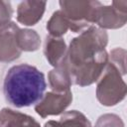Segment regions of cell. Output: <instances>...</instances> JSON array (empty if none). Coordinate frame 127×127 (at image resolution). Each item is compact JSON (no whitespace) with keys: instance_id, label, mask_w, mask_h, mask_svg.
Returning <instances> with one entry per match:
<instances>
[{"instance_id":"1","label":"cell","mask_w":127,"mask_h":127,"mask_svg":"<svg viewBox=\"0 0 127 127\" xmlns=\"http://www.w3.org/2000/svg\"><path fill=\"white\" fill-rule=\"evenodd\" d=\"M107 39L104 30L93 26L72 39L62 62L71 83L85 86L98 79L108 63V55L105 51Z\"/></svg>"},{"instance_id":"2","label":"cell","mask_w":127,"mask_h":127,"mask_svg":"<svg viewBox=\"0 0 127 127\" xmlns=\"http://www.w3.org/2000/svg\"><path fill=\"white\" fill-rule=\"evenodd\" d=\"M47 88L45 75L36 66L20 64L11 66L5 74L3 92L6 101L17 108L39 102Z\"/></svg>"},{"instance_id":"3","label":"cell","mask_w":127,"mask_h":127,"mask_svg":"<svg viewBox=\"0 0 127 127\" xmlns=\"http://www.w3.org/2000/svg\"><path fill=\"white\" fill-rule=\"evenodd\" d=\"M61 11L73 33L83 32L97 22L101 3L98 1H60Z\"/></svg>"},{"instance_id":"4","label":"cell","mask_w":127,"mask_h":127,"mask_svg":"<svg viewBox=\"0 0 127 127\" xmlns=\"http://www.w3.org/2000/svg\"><path fill=\"white\" fill-rule=\"evenodd\" d=\"M125 95L126 84L121 77L120 70L112 63H107L97 83V99L101 104L111 106L123 100Z\"/></svg>"},{"instance_id":"5","label":"cell","mask_w":127,"mask_h":127,"mask_svg":"<svg viewBox=\"0 0 127 127\" xmlns=\"http://www.w3.org/2000/svg\"><path fill=\"white\" fill-rule=\"evenodd\" d=\"M72 100V93L70 89L67 90H53L47 92L39 103L35 106L36 112L41 117L49 115H59L64 111Z\"/></svg>"},{"instance_id":"6","label":"cell","mask_w":127,"mask_h":127,"mask_svg":"<svg viewBox=\"0 0 127 127\" xmlns=\"http://www.w3.org/2000/svg\"><path fill=\"white\" fill-rule=\"evenodd\" d=\"M19 28L13 22L0 27V61L11 62L18 59L21 55V50L18 45L17 33Z\"/></svg>"},{"instance_id":"7","label":"cell","mask_w":127,"mask_h":127,"mask_svg":"<svg viewBox=\"0 0 127 127\" xmlns=\"http://www.w3.org/2000/svg\"><path fill=\"white\" fill-rule=\"evenodd\" d=\"M126 1H114L110 6H101L96 24L105 29L122 27L126 22Z\"/></svg>"},{"instance_id":"8","label":"cell","mask_w":127,"mask_h":127,"mask_svg":"<svg viewBox=\"0 0 127 127\" xmlns=\"http://www.w3.org/2000/svg\"><path fill=\"white\" fill-rule=\"evenodd\" d=\"M47 3L37 1H23L18 5L17 20L26 26L35 25L45 12Z\"/></svg>"},{"instance_id":"9","label":"cell","mask_w":127,"mask_h":127,"mask_svg":"<svg viewBox=\"0 0 127 127\" xmlns=\"http://www.w3.org/2000/svg\"><path fill=\"white\" fill-rule=\"evenodd\" d=\"M0 126L1 127H41L40 124L27 114L3 108L0 111Z\"/></svg>"},{"instance_id":"10","label":"cell","mask_w":127,"mask_h":127,"mask_svg":"<svg viewBox=\"0 0 127 127\" xmlns=\"http://www.w3.org/2000/svg\"><path fill=\"white\" fill-rule=\"evenodd\" d=\"M44 52L48 62L53 66L56 67L60 65L65 58V55H66L65 43L62 38L47 36Z\"/></svg>"},{"instance_id":"11","label":"cell","mask_w":127,"mask_h":127,"mask_svg":"<svg viewBox=\"0 0 127 127\" xmlns=\"http://www.w3.org/2000/svg\"><path fill=\"white\" fill-rule=\"evenodd\" d=\"M44 127H91V124L82 113L71 110L64 113L59 121H48Z\"/></svg>"},{"instance_id":"12","label":"cell","mask_w":127,"mask_h":127,"mask_svg":"<svg viewBox=\"0 0 127 127\" xmlns=\"http://www.w3.org/2000/svg\"><path fill=\"white\" fill-rule=\"evenodd\" d=\"M69 29L68 22L61 10L55 12L47 24V30L50 32V36L61 37L65 34Z\"/></svg>"},{"instance_id":"13","label":"cell","mask_w":127,"mask_h":127,"mask_svg":"<svg viewBox=\"0 0 127 127\" xmlns=\"http://www.w3.org/2000/svg\"><path fill=\"white\" fill-rule=\"evenodd\" d=\"M18 45L21 51H36L41 43L39 36L32 30H18Z\"/></svg>"},{"instance_id":"14","label":"cell","mask_w":127,"mask_h":127,"mask_svg":"<svg viewBox=\"0 0 127 127\" xmlns=\"http://www.w3.org/2000/svg\"><path fill=\"white\" fill-rule=\"evenodd\" d=\"M123 122L120 117L114 114H106L101 116L96 124V127H113V126H118L122 125Z\"/></svg>"},{"instance_id":"15","label":"cell","mask_w":127,"mask_h":127,"mask_svg":"<svg viewBox=\"0 0 127 127\" xmlns=\"http://www.w3.org/2000/svg\"><path fill=\"white\" fill-rule=\"evenodd\" d=\"M13 10L10 2L0 1V27L10 22Z\"/></svg>"},{"instance_id":"16","label":"cell","mask_w":127,"mask_h":127,"mask_svg":"<svg viewBox=\"0 0 127 127\" xmlns=\"http://www.w3.org/2000/svg\"><path fill=\"white\" fill-rule=\"evenodd\" d=\"M0 127H1V126H0Z\"/></svg>"}]
</instances>
